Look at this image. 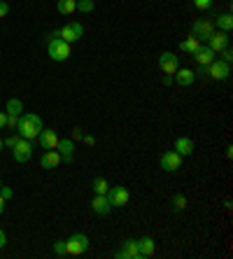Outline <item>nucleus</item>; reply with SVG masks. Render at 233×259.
Listing matches in <instances>:
<instances>
[{
  "instance_id": "obj_1",
  "label": "nucleus",
  "mask_w": 233,
  "mask_h": 259,
  "mask_svg": "<svg viewBox=\"0 0 233 259\" xmlns=\"http://www.w3.org/2000/svg\"><path fill=\"white\" fill-rule=\"evenodd\" d=\"M17 131H19V136L26 138V140H35L38 136H40V131H42V119L38 117V115H19V124H17Z\"/></svg>"
},
{
  "instance_id": "obj_2",
  "label": "nucleus",
  "mask_w": 233,
  "mask_h": 259,
  "mask_svg": "<svg viewBox=\"0 0 233 259\" xmlns=\"http://www.w3.org/2000/svg\"><path fill=\"white\" fill-rule=\"evenodd\" d=\"M47 52H49V56H52V61H65L68 56H70V44L65 42V40H49V44H47Z\"/></svg>"
},
{
  "instance_id": "obj_3",
  "label": "nucleus",
  "mask_w": 233,
  "mask_h": 259,
  "mask_svg": "<svg viewBox=\"0 0 233 259\" xmlns=\"http://www.w3.org/2000/svg\"><path fill=\"white\" fill-rule=\"evenodd\" d=\"M86 250H89V238L84 236V234H75V236H70L68 240H65V252L68 255H84Z\"/></svg>"
},
{
  "instance_id": "obj_4",
  "label": "nucleus",
  "mask_w": 233,
  "mask_h": 259,
  "mask_svg": "<svg viewBox=\"0 0 233 259\" xmlns=\"http://www.w3.org/2000/svg\"><path fill=\"white\" fill-rule=\"evenodd\" d=\"M212 33H214V23L208 21V19H201V21H196L191 26V35H194L196 40H201V42H208Z\"/></svg>"
},
{
  "instance_id": "obj_5",
  "label": "nucleus",
  "mask_w": 233,
  "mask_h": 259,
  "mask_svg": "<svg viewBox=\"0 0 233 259\" xmlns=\"http://www.w3.org/2000/svg\"><path fill=\"white\" fill-rule=\"evenodd\" d=\"M116 259H142L140 255V248H138V240L136 238H126L124 243H121V250L115 255Z\"/></svg>"
},
{
  "instance_id": "obj_6",
  "label": "nucleus",
  "mask_w": 233,
  "mask_h": 259,
  "mask_svg": "<svg viewBox=\"0 0 233 259\" xmlns=\"http://www.w3.org/2000/svg\"><path fill=\"white\" fill-rule=\"evenodd\" d=\"M128 199H131V194H128L126 187H110V189H107V201L112 203V208L126 205Z\"/></svg>"
},
{
  "instance_id": "obj_7",
  "label": "nucleus",
  "mask_w": 233,
  "mask_h": 259,
  "mask_svg": "<svg viewBox=\"0 0 233 259\" xmlns=\"http://www.w3.org/2000/svg\"><path fill=\"white\" fill-rule=\"evenodd\" d=\"M208 47H210L214 54H219L222 49L231 47V38H229V33H224V31H214V33L210 35V40H208Z\"/></svg>"
},
{
  "instance_id": "obj_8",
  "label": "nucleus",
  "mask_w": 233,
  "mask_h": 259,
  "mask_svg": "<svg viewBox=\"0 0 233 259\" xmlns=\"http://www.w3.org/2000/svg\"><path fill=\"white\" fill-rule=\"evenodd\" d=\"M82 35H84V28H82V23H77V21L65 23L63 28H61V40H65L68 44L77 42V40H79Z\"/></svg>"
},
{
  "instance_id": "obj_9",
  "label": "nucleus",
  "mask_w": 233,
  "mask_h": 259,
  "mask_svg": "<svg viewBox=\"0 0 233 259\" xmlns=\"http://www.w3.org/2000/svg\"><path fill=\"white\" fill-rule=\"evenodd\" d=\"M159 163H161V168H163V171L175 173V171H177V168L182 166V157H180V154H177L175 150L163 152V154H161V159H159Z\"/></svg>"
},
{
  "instance_id": "obj_10",
  "label": "nucleus",
  "mask_w": 233,
  "mask_h": 259,
  "mask_svg": "<svg viewBox=\"0 0 233 259\" xmlns=\"http://www.w3.org/2000/svg\"><path fill=\"white\" fill-rule=\"evenodd\" d=\"M159 68L163 70V75H175L177 68H180V61H177V56L173 52H163L159 56Z\"/></svg>"
},
{
  "instance_id": "obj_11",
  "label": "nucleus",
  "mask_w": 233,
  "mask_h": 259,
  "mask_svg": "<svg viewBox=\"0 0 233 259\" xmlns=\"http://www.w3.org/2000/svg\"><path fill=\"white\" fill-rule=\"evenodd\" d=\"M229 75H231V63H224V61L214 59L208 65V77H212V80H229Z\"/></svg>"
},
{
  "instance_id": "obj_12",
  "label": "nucleus",
  "mask_w": 233,
  "mask_h": 259,
  "mask_svg": "<svg viewBox=\"0 0 233 259\" xmlns=\"http://www.w3.org/2000/svg\"><path fill=\"white\" fill-rule=\"evenodd\" d=\"M12 154H14V161L26 163L28 159H31V154H33V145H31V140L21 138V140H19V145H17V147L12 150Z\"/></svg>"
},
{
  "instance_id": "obj_13",
  "label": "nucleus",
  "mask_w": 233,
  "mask_h": 259,
  "mask_svg": "<svg viewBox=\"0 0 233 259\" xmlns=\"http://www.w3.org/2000/svg\"><path fill=\"white\" fill-rule=\"evenodd\" d=\"M38 140L42 145V150H56V145H58V136H56V131L52 129H42L40 131V136H38Z\"/></svg>"
},
{
  "instance_id": "obj_14",
  "label": "nucleus",
  "mask_w": 233,
  "mask_h": 259,
  "mask_svg": "<svg viewBox=\"0 0 233 259\" xmlns=\"http://www.w3.org/2000/svg\"><path fill=\"white\" fill-rule=\"evenodd\" d=\"M191 56H194V61H196L198 65H210L212 61L217 59V56H214V52H212L208 44H201V47H198V49H196Z\"/></svg>"
},
{
  "instance_id": "obj_15",
  "label": "nucleus",
  "mask_w": 233,
  "mask_h": 259,
  "mask_svg": "<svg viewBox=\"0 0 233 259\" xmlns=\"http://www.w3.org/2000/svg\"><path fill=\"white\" fill-rule=\"evenodd\" d=\"M91 210H94L96 215H107V213L112 210V203L107 201V196L96 194V196H94V201H91Z\"/></svg>"
},
{
  "instance_id": "obj_16",
  "label": "nucleus",
  "mask_w": 233,
  "mask_h": 259,
  "mask_svg": "<svg viewBox=\"0 0 233 259\" xmlns=\"http://www.w3.org/2000/svg\"><path fill=\"white\" fill-rule=\"evenodd\" d=\"M75 142L68 138V140H58V145H56V152L61 154V161H73V157H75Z\"/></svg>"
},
{
  "instance_id": "obj_17",
  "label": "nucleus",
  "mask_w": 233,
  "mask_h": 259,
  "mask_svg": "<svg viewBox=\"0 0 233 259\" xmlns=\"http://www.w3.org/2000/svg\"><path fill=\"white\" fill-rule=\"evenodd\" d=\"M58 163H61V154L56 150H47L42 157H40V166H42V168H56Z\"/></svg>"
},
{
  "instance_id": "obj_18",
  "label": "nucleus",
  "mask_w": 233,
  "mask_h": 259,
  "mask_svg": "<svg viewBox=\"0 0 233 259\" xmlns=\"http://www.w3.org/2000/svg\"><path fill=\"white\" fill-rule=\"evenodd\" d=\"M194 80H196V75H194V70H187V68H177V73L173 75V82H177L180 86H191L194 84Z\"/></svg>"
},
{
  "instance_id": "obj_19",
  "label": "nucleus",
  "mask_w": 233,
  "mask_h": 259,
  "mask_svg": "<svg viewBox=\"0 0 233 259\" xmlns=\"http://www.w3.org/2000/svg\"><path fill=\"white\" fill-rule=\"evenodd\" d=\"M173 150L177 152L180 157H189L191 152H194V140L182 136V138H177V140H175V147H173Z\"/></svg>"
},
{
  "instance_id": "obj_20",
  "label": "nucleus",
  "mask_w": 233,
  "mask_h": 259,
  "mask_svg": "<svg viewBox=\"0 0 233 259\" xmlns=\"http://www.w3.org/2000/svg\"><path fill=\"white\" fill-rule=\"evenodd\" d=\"M138 248H140V255H142V257H152L154 250H156V245H154V240H152L149 236H145V238H140L138 240Z\"/></svg>"
},
{
  "instance_id": "obj_21",
  "label": "nucleus",
  "mask_w": 233,
  "mask_h": 259,
  "mask_svg": "<svg viewBox=\"0 0 233 259\" xmlns=\"http://www.w3.org/2000/svg\"><path fill=\"white\" fill-rule=\"evenodd\" d=\"M214 26L219 28V31L224 33H229L233 28V17H231V12H226V14H219L217 17V21H214Z\"/></svg>"
},
{
  "instance_id": "obj_22",
  "label": "nucleus",
  "mask_w": 233,
  "mask_h": 259,
  "mask_svg": "<svg viewBox=\"0 0 233 259\" xmlns=\"http://www.w3.org/2000/svg\"><path fill=\"white\" fill-rule=\"evenodd\" d=\"M198 47H201V40H196L194 35H191V38H187L184 42H180V49L184 52V54H194Z\"/></svg>"
},
{
  "instance_id": "obj_23",
  "label": "nucleus",
  "mask_w": 233,
  "mask_h": 259,
  "mask_svg": "<svg viewBox=\"0 0 233 259\" xmlns=\"http://www.w3.org/2000/svg\"><path fill=\"white\" fill-rule=\"evenodd\" d=\"M56 10L61 12V14H73L77 10V0H58L56 2Z\"/></svg>"
},
{
  "instance_id": "obj_24",
  "label": "nucleus",
  "mask_w": 233,
  "mask_h": 259,
  "mask_svg": "<svg viewBox=\"0 0 233 259\" xmlns=\"http://www.w3.org/2000/svg\"><path fill=\"white\" fill-rule=\"evenodd\" d=\"M91 187H94L96 194H103V196H107V189H110V184H107L105 178H96L94 182H91Z\"/></svg>"
},
{
  "instance_id": "obj_25",
  "label": "nucleus",
  "mask_w": 233,
  "mask_h": 259,
  "mask_svg": "<svg viewBox=\"0 0 233 259\" xmlns=\"http://www.w3.org/2000/svg\"><path fill=\"white\" fill-rule=\"evenodd\" d=\"M21 110H23V105L19 98H10L7 100V115H21Z\"/></svg>"
},
{
  "instance_id": "obj_26",
  "label": "nucleus",
  "mask_w": 233,
  "mask_h": 259,
  "mask_svg": "<svg viewBox=\"0 0 233 259\" xmlns=\"http://www.w3.org/2000/svg\"><path fill=\"white\" fill-rule=\"evenodd\" d=\"M184 208H187V196L175 194V199H173V210H175V213H182Z\"/></svg>"
},
{
  "instance_id": "obj_27",
  "label": "nucleus",
  "mask_w": 233,
  "mask_h": 259,
  "mask_svg": "<svg viewBox=\"0 0 233 259\" xmlns=\"http://www.w3.org/2000/svg\"><path fill=\"white\" fill-rule=\"evenodd\" d=\"M96 7V2L94 0H77V10L79 12H84V14H89V12H94Z\"/></svg>"
},
{
  "instance_id": "obj_28",
  "label": "nucleus",
  "mask_w": 233,
  "mask_h": 259,
  "mask_svg": "<svg viewBox=\"0 0 233 259\" xmlns=\"http://www.w3.org/2000/svg\"><path fill=\"white\" fill-rule=\"evenodd\" d=\"M54 255H56V257H65V255H68V252H65V240H56V243H54Z\"/></svg>"
},
{
  "instance_id": "obj_29",
  "label": "nucleus",
  "mask_w": 233,
  "mask_h": 259,
  "mask_svg": "<svg viewBox=\"0 0 233 259\" xmlns=\"http://www.w3.org/2000/svg\"><path fill=\"white\" fill-rule=\"evenodd\" d=\"M19 140H21V136H19V133H14V136H10V138L5 140V145H7L10 150H14V147L19 145Z\"/></svg>"
},
{
  "instance_id": "obj_30",
  "label": "nucleus",
  "mask_w": 233,
  "mask_h": 259,
  "mask_svg": "<svg viewBox=\"0 0 233 259\" xmlns=\"http://www.w3.org/2000/svg\"><path fill=\"white\" fill-rule=\"evenodd\" d=\"M194 5H196L198 10H210L212 5H214V0H194Z\"/></svg>"
},
{
  "instance_id": "obj_31",
  "label": "nucleus",
  "mask_w": 233,
  "mask_h": 259,
  "mask_svg": "<svg viewBox=\"0 0 233 259\" xmlns=\"http://www.w3.org/2000/svg\"><path fill=\"white\" fill-rule=\"evenodd\" d=\"M219 54H222V61H224V63H231V61H233V52H231V47L222 49Z\"/></svg>"
},
{
  "instance_id": "obj_32",
  "label": "nucleus",
  "mask_w": 233,
  "mask_h": 259,
  "mask_svg": "<svg viewBox=\"0 0 233 259\" xmlns=\"http://www.w3.org/2000/svg\"><path fill=\"white\" fill-rule=\"evenodd\" d=\"M17 124H19V115H7V124H5V126L17 129Z\"/></svg>"
},
{
  "instance_id": "obj_33",
  "label": "nucleus",
  "mask_w": 233,
  "mask_h": 259,
  "mask_svg": "<svg viewBox=\"0 0 233 259\" xmlns=\"http://www.w3.org/2000/svg\"><path fill=\"white\" fill-rule=\"evenodd\" d=\"M0 196H2L5 201H10L12 196H14V192H12L10 187H0Z\"/></svg>"
},
{
  "instance_id": "obj_34",
  "label": "nucleus",
  "mask_w": 233,
  "mask_h": 259,
  "mask_svg": "<svg viewBox=\"0 0 233 259\" xmlns=\"http://www.w3.org/2000/svg\"><path fill=\"white\" fill-rule=\"evenodd\" d=\"M7 12H10V5H7L5 0H0V19H5V17H7Z\"/></svg>"
},
{
  "instance_id": "obj_35",
  "label": "nucleus",
  "mask_w": 233,
  "mask_h": 259,
  "mask_svg": "<svg viewBox=\"0 0 233 259\" xmlns=\"http://www.w3.org/2000/svg\"><path fill=\"white\" fill-rule=\"evenodd\" d=\"M82 140H84V145H89V147H94V145H96L94 136H82Z\"/></svg>"
},
{
  "instance_id": "obj_36",
  "label": "nucleus",
  "mask_w": 233,
  "mask_h": 259,
  "mask_svg": "<svg viewBox=\"0 0 233 259\" xmlns=\"http://www.w3.org/2000/svg\"><path fill=\"white\" fill-rule=\"evenodd\" d=\"M82 136H84V131H82V129H73V138H75V140H82Z\"/></svg>"
},
{
  "instance_id": "obj_37",
  "label": "nucleus",
  "mask_w": 233,
  "mask_h": 259,
  "mask_svg": "<svg viewBox=\"0 0 233 259\" xmlns=\"http://www.w3.org/2000/svg\"><path fill=\"white\" fill-rule=\"evenodd\" d=\"M5 245H7V236H5V231L0 229V250L5 248Z\"/></svg>"
},
{
  "instance_id": "obj_38",
  "label": "nucleus",
  "mask_w": 233,
  "mask_h": 259,
  "mask_svg": "<svg viewBox=\"0 0 233 259\" xmlns=\"http://www.w3.org/2000/svg\"><path fill=\"white\" fill-rule=\"evenodd\" d=\"M58 38H61V28H58V31H52V33H49V40H58Z\"/></svg>"
},
{
  "instance_id": "obj_39",
  "label": "nucleus",
  "mask_w": 233,
  "mask_h": 259,
  "mask_svg": "<svg viewBox=\"0 0 233 259\" xmlns=\"http://www.w3.org/2000/svg\"><path fill=\"white\" fill-rule=\"evenodd\" d=\"M7 124V112H0V129Z\"/></svg>"
},
{
  "instance_id": "obj_40",
  "label": "nucleus",
  "mask_w": 233,
  "mask_h": 259,
  "mask_svg": "<svg viewBox=\"0 0 233 259\" xmlns=\"http://www.w3.org/2000/svg\"><path fill=\"white\" fill-rule=\"evenodd\" d=\"M163 84H166V86L173 84V75H163Z\"/></svg>"
},
{
  "instance_id": "obj_41",
  "label": "nucleus",
  "mask_w": 233,
  "mask_h": 259,
  "mask_svg": "<svg viewBox=\"0 0 233 259\" xmlns=\"http://www.w3.org/2000/svg\"><path fill=\"white\" fill-rule=\"evenodd\" d=\"M2 210H5V199L0 196V215H2Z\"/></svg>"
},
{
  "instance_id": "obj_42",
  "label": "nucleus",
  "mask_w": 233,
  "mask_h": 259,
  "mask_svg": "<svg viewBox=\"0 0 233 259\" xmlns=\"http://www.w3.org/2000/svg\"><path fill=\"white\" fill-rule=\"evenodd\" d=\"M2 145H5V140H2V138H0V152H2Z\"/></svg>"
},
{
  "instance_id": "obj_43",
  "label": "nucleus",
  "mask_w": 233,
  "mask_h": 259,
  "mask_svg": "<svg viewBox=\"0 0 233 259\" xmlns=\"http://www.w3.org/2000/svg\"><path fill=\"white\" fill-rule=\"evenodd\" d=\"M0 187H2V182H0Z\"/></svg>"
}]
</instances>
